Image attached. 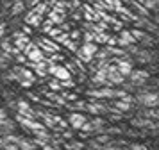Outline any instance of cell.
<instances>
[{
    "instance_id": "1",
    "label": "cell",
    "mask_w": 159,
    "mask_h": 150,
    "mask_svg": "<svg viewBox=\"0 0 159 150\" xmlns=\"http://www.w3.org/2000/svg\"><path fill=\"white\" fill-rule=\"evenodd\" d=\"M97 50H98V45L93 41H86L82 43V47L80 48H77V59L79 61H82V63H91L93 61L95 54H97Z\"/></svg>"
},
{
    "instance_id": "2",
    "label": "cell",
    "mask_w": 159,
    "mask_h": 150,
    "mask_svg": "<svg viewBox=\"0 0 159 150\" xmlns=\"http://www.w3.org/2000/svg\"><path fill=\"white\" fill-rule=\"evenodd\" d=\"M136 100V104H141L143 107H157L159 106V97L156 91H152V89H143V91H139L134 97Z\"/></svg>"
},
{
    "instance_id": "3",
    "label": "cell",
    "mask_w": 159,
    "mask_h": 150,
    "mask_svg": "<svg viewBox=\"0 0 159 150\" xmlns=\"http://www.w3.org/2000/svg\"><path fill=\"white\" fill-rule=\"evenodd\" d=\"M130 80V84H134V88H139V86H143L147 80H148V77H150V73L147 70H130V73L127 75Z\"/></svg>"
},
{
    "instance_id": "4",
    "label": "cell",
    "mask_w": 159,
    "mask_h": 150,
    "mask_svg": "<svg viewBox=\"0 0 159 150\" xmlns=\"http://www.w3.org/2000/svg\"><path fill=\"white\" fill-rule=\"evenodd\" d=\"M107 82H109V86H120L122 82H125V77L116 70L115 64H111V63L107 64Z\"/></svg>"
},
{
    "instance_id": "5",
    "label": "cell",
    "mask_w": 159,
    "mask_h": 150,
    "mask_svg": "<svg viewBox=\"0 0 159 150\" xmlns=\"http://www.w3.org/2000/svg\"><path fill=\"white\" fill-rule=\"evenodd\" d=\"M48 73H52L57 80H68V79H72V73L68 71V68L63 66V64H57V63L48 66Z\"/></svg>"
},
{
    "instance_id": "6",
    "label": "cell",
    "mask_w": 159,
    "mask_h": 150,
    "mask_svg": "<svg viewBox=\"0 0 159 150\" xmlns=\"http://www.w3.org/2000/svg\"><path fill=\"white\" fill-rule=\"evenodd\" d=\"M38 47L43 50V52H47V54H57L59 48H61L57 43L54 41V39H50V38H43V39L39 41V45H38Z\"/></svg>"
},
{
    "instance_id": "7",
    "label": "cell",
    "mask_w": 159,
    "mask_h": 150,
    "mask_svg": "<svg viewBox=\"0 0 159 150\" xmlns=\"http://www.w3.org/2000/svg\"><path fill=\"white\" fill-rule=\"evenodd\" d=\"M86 120H88V118L82 113H79V111H73V113L68 116V125H70V127H73L75 130H79L80 125H82Z\"/></svg>"
},
{
    "instance_id": "8",
    "label": "cell",
    "mask_w": 159,
    "mask_h": 150,
    "mask_svg": "<svg viewBox=\"0 0 159 150\" xmlns=\"http://www.w3.org/2000/svg\"><path fill=\"white\" fill-rule=\"evenodd\" d=\"M25 56H27V61H30V63H41V61H45V52L39 47H34Z\"/></svg>"
},
{
    "instance_id": "9",
    "label": "cell",
    "mask_w": 159,
    "mask_h": 150,
    "mask_svg": "<svg viewBox=\"0 0 159 150\" xmlns=\"http://www.w3.org/2000/svg\"><path fill=\"white\" fill-rule=\"evenodd\" d=\"M41 21H43V16H39L34 9H30L29 13H27V16H25V23L30 25V27H38V25H41Z\"/></svg>"
},
{
    "instance_id": "10",
    "label": "cell",
    "mask_w": 159,
    "mask_h": 150,
    "mask_svg": "<svg viewBox=\"0 0 159 150\" xmlns=\"http://www.w3.org/2000/svg\"><path fill=\"white\" fill-rule=\"evenodd\" d=\"M134 56H136V59L139 61V63H152V61H154V57H156L152 52H148V50H141V48L138 50Z\"/></svg>"
},
{
    "instance_id": "11",
    "label": "cell",
    "mask_w": 159,
    "mask_h": 150,
    "mask_svg": "<svg viewBox=\"0 0 159 150\" xmlns=\"http://www.w3.org/2000/svg\"><path fill=\"white\" fill-rule=\"evenodd\" d=\"M89 123L93 125V132H95V134H100L102 130L106 129V120H104V118H100V116H95Z\"/></svg>"
},
{
    "instance_id": "12",
    "label": "cell",
    "mask_w": 159,
    "mask_h": 150,
    "mask_svg": "<svg viewBox=\"0 0 159 150\" xmlns=\"http://www.w3.org/2000/svg\"><path fill=\"white\" fill-rule=\"evenodd\" d=\"M48 20L54 23V25H61L65 21V13H59V11H48Z\"/></svg>"
},
{
    "instance_id": "13",
    "label": "cell",
    "mask_w": 159,
    "mask_h": 150,
    "mask_svg": "<svg viewBox=\"0 0 159 150\" xmlns=\"http://www.w3.org/2000/svg\"><path fill=\"white\" fill-rule=\"evenodd\" d=\"M132 106H134V104H130V102H127V100H123V98H116V102H113V107H115V109H118L120 113L129 111Z\"/></svg>"
},
{
    "instance_id": "14",
    "label": "cell",
    "mask_w": 159,
    "mask_h": 150,
    "mask_svg": "<svg viewBox=\"0 0 159 150\" xmlns=\"http://www.w3.org/2000/svg\"><path fill=\"white\" fill-rule=\"evenodd\" d=\"M16 145H18V148L20 150H34L36 148L34 141H29V139H25V138H18Z\"/></svg>"
},
{
    "instance_id": "15",
    "label": "cell",
    "mask_w": 159,
    "mask_h": 150,
    "mask_svg": "<svg viewBox=\"0 0 159 150\" xmlns=\"http://www.w3.org/2000/svg\"><path fill=\"white\" fill-rule=\"evenodd\" d=\"M141 116L148 118V120H157L159 118V113H157V107H145Z\"/></svg>"
},
{
    "instance_id": "16",
    "label": "cell",
    "mask_w": 159,
    "mask_h": 150,
    "mask_svg": "<svg viewBox=\"0 0 159 150\" xmlns=\"http://www.w3.org/2000/svg\"><path fill=\"white\" fill-rule=\"evenodd\" d=\"M138 2H139L143 7H147L148 11H156L157 6H159V0H138Z\"/></svg>"
},
{
    "instance_id": "17",
    "label": "cell",
    "mask_w": 159,
    "mask_h": 150,
    "mask_svg": "<svg viewBox=\"0 0 159 150\" xmlns=\"http://www.w3.org/2000/svg\"><path fill=\"white\" fill-rule=\"evenodd\" d=\"M145 34H147V30H143V29H136V27L130 29V36H132V38L136 39V43L141 41V39L145 38Z\"/></svg>"
},
{
    "instance_id": "18",
    "label": "cell",
    "mask_w": 159,
    "mask_h": 150,
    "mask_svg": "<svg viewBox=\"0 0 159 150\" xmlns=\"http://www.w3.org/2000/svg\"><path fill=\"white\" fill-rule=\"evenodd\" d=\"M66 147V150H82L84 148V143L82 141H68V143H63Z\"/></svg>"
},
{
    "instance_id": "19",
    "label": "cell",
    "mask_w": 159,
    "mask_h": 150,
    "mask_svg": "<svg viewBox=\"0 0 159 150\" xmlns=\"http://www.w3.org/2000/svg\"><path fill=\"white\" fill-rule=\"evenodd\" d=\"M0 50L6 52V54H13V43L9 41V39H2V43H0Z\"/></svg>"
},
{
    "instance_id": "20",
    "label": "cell",
    "mask_w": 159,
    "mask_h": 150,
    "mask_svg": "<svg viewBox=\"0 0 159 150\" xmlns=\"http://www.w3.org/2000/svg\"><path fill=\"white\" fill-rule=\"evenodd\" d=\"M79 130H82V134H95V132H93V125H91V123H89L88 120L84 121L82 125H80Z\"/></svg>"
},
{
    "instance_id": "21",
    "label": "cell",
    "mask_w": 159,
    "mask_h": 150,
    "mask_svg": "<svg viewBox=\"0 0 159 150\" xmlns=\"http://www.w3.org/2000/svg\"><path fill=\"white\" fill-rule=\"evenodd\" d=\"M95 141L100 143V145H104V143H109V141H111V134H104V132H100V134L95 138Z\"/></svg>"
},
{
    "instance_id": "22",
    "label": "cell",
    "mask_w": 159,
    "mask_h": 150,
    "mask_svg": "<svg viewBox=\"0 0 159 150\" xmlns=\"http://www.w3.org/2000/svg\"><path fill=\"white\" fill-rule=\"evenodd\" d=\"M9 59H11V54H6V52H2V50H0V66H2V68H6V66H7Z\"/></svg>"
},
{
    "instance_id": "23",
    "label": "cell",
    "mask_w": 159,
    "mask_h": 150,
    "mask_svg": "<svg viewBox=\"0 0 159 150\" xmlns=\"http://www.w3.org/2000/svg\"><path fill=\"white\" fill-rule=\"evenodd\" d=\"M139 43H141L143 47H154V38H152V36L147 32V34H145V38H143Z\"/></svg>"
},
{
    "instance_id": "24",
    "label": "cell",
    "mask_w": 159,
    "mask_h": 150,
    "mask_svg": "<svg viewBox=\"0 0 159 150\" xmlns=\"http://www.w3.org/2000/svg\"><path fill=\"white\" fill-rule=\"evenodd\" d=\"M23 11V2H15L13 7H11V13L13 14H20Z\"/></svg>"
},
{
    "instance_id": "25",
    "label": "cell",
    "mask_w": 159,
    "mask_h": 150,
    "mask_svg": "<svg viewBox=\"0 0 159 150\" xmlns=\"http://www.w3.org/2000/svg\"><path fill=\"white\" fill-rule=\"evenodd\" d=\"M116 145H118V143H115L113 139H111L109 143H104V145L100 147V150H120L118 147H116Z\"/></svg>"
},
{
    "instance_id": "26",
    "label": "cell",
    "mask_w": 159,
    "mask_h": 150,
    "mask_svg": "<svg viewBox=\"0 0 159 150\" xmlns=\"http://www.w3.org/2000/svg\"><path fill=\"white\" fill-rule=\"evenodd\" d=\"M65 45L70 52H77V48H79V47H77V41H75V39H70V38H68V41H66Z\"/></svg>"
},
{
    "instance_id": "27",
    "label": "cell",
    "mask_w": 159,
    "mask_h": 150,
    "mask_svg": "<svg viewBox=\"0 0 159 150\" xmlns=\"http://www.w3.org/2000/svg\"><path fill=\"white\" fill-rule=\"evenodd\" d=\"M52 27H54V23H52V21L48 20V18H47L45 21H41V29H43V32H45V34H47V32H48V30H50Z\"/></svg>"
},
{
    "instance_id": "28",
    "label": "cell",
    "mask_w": 159,
    "mask_h": 150,
    "mask_svg": "<svg viewBox=\"0 0 159 150\" xmlns=\"http://www.w3.org/2000/svg\"><path fill=\"white\" fill-rule=\"evenodd\" d=\"M16 63L18 64H25L27 63V56L22 54V52H18V54H16Z\"/></svg>"
},
{
    "instance_id": "29",
    "label": "cell",
    "mask_w": 159,
    "mask_h": 150,
    "mask_svg": "<svg viewBox=\"0 0 159 150\" xmlns=\"http://www.w3.org/2000/svg\"><path fill=\"white\" fill-rule=\"evenodd\" d=\"M72 109H79V111H84V107H86V104L82 102V100H75V104L73 106H70Z\"/></svg>"
},
{
    "instance_id": "30",
    "label": "cell",
    "mask_w": 159,
    "mask_h": 150,
    "mask_svg": "<svg viewBox=\"0 0 159 150\" xmlns=\"http://www.w3.org/2000/svg\"><path fill=\"white\" fill-rule=\"evenodd\" d=\"M48 86H50L54 91H59V89H63V88H61V80H57V79H56V80H52Z\"/></svg>"
},
{
    "instance_id": "31",
    "label": "cell",
    "mask_w": 159,
    "mask_h": 150,
    "mask_svg": "<svg viewBox=\"0 0 159 150\" xmlns=\"http://www.w3.org/2000/svg\"><path fill=\"white\" fill-rule=\"evenodd\" d=\"M2 150H20V148H18V145H16V143H4Z\"/></svg>"
},
{
    "instance_id": "32",
    "label": "cell",
    "mask_w": 159,
    "mask_h": 150,
    "mask_svg": "<svg viewBox=\"0 0 159 150\" xmlns=\"http://www.w3.org/2000/svg\"><path fill=\"white\" fill-rule=\"evenodd\" d=\"M129 150H147V147L145 145H139V143H130Z\"/></svg>"
},
{
    "instance_id": "33",
    "label": "cell",
    "mask_w": 159,
    "mask_h": 150,
    "mask_svg": "<svg viewBox=\"0 0 159 150\" xmlns=\"http://www.w3.org/2000/svg\"><path fill=\"white\" fill-rule=\"evenodd\" d=\"M39 147H41L43 150H57V148H56V147H54V145H52L50 141H45V143H41Z\"/></svg>"
},
{
    "instance_id": "34",
    "label": "cell",
    "mask_w": 159,
    "mask_h": 150,
    "mask_svg": "<svg viewBox=\"0 0 159 150\" xmlns=\"http://www.w3.org/2000/svg\"><path fill=\"white\" fill-rule=\"evenodd\" d=\"M93 32H89V30H86V32H84V34H82V38H84V43L86 41H93Z\"/></svg>"
},
{
    "instance_id": "35",
    "label": "cell",
    "mask_w": 159,
    "mask_h": 150,
    "mask_svg": "<svg viewBox=\"0 0 159 150\" xmlns=\"http://www.w3.org/2000/svg\"><path fill=\"white\" fill-rule=\"evenodd\" d=\"M100 147H102V145H100V143H97L95 139H93V141H89V148H91V150H100Z\"/></svg>"
},
{
    "instance_id": "36",
    "label": "cell",
    "mask_w": 159,
    "mask_h": 150,
    "mask_svg": "<svg viewBox=\"0 0 159 150\" xmlns=\"http://www.w3.org/2000/svg\"><path fill=\"white\" fill-rule=\"evenodd\" d=\"M7 118H9V116H7V113H6L4 109H0V123H2V121H6Z\"/></svg>"
},
{
    "instance_id": "37",
    "label": "cell",
    "mask_w": 159,
    "mask_h": 150,
    "mask_svg": "<svg viewBox=\"0 0 159 150\" xmlns=\"http://www.w3.org/2000/svg\"><path fill=\"white\" fill-rule=\"evenodd\" d=\"M18 82H20L23 88H30V86L34 84V82H30V80H23V79H22V80H18Z\"/></svg>"
},
{
    "instance_id": "38",
    "label": "cell",
    "mask_w": 159,
    "mask_h": 150,
    "mask_svg": "<svg viewBox=\"0 0 159 150\" xmlns=\"http://www.w3.org/2000/svg\"><path fill=\"white\" fill-rule=\"evenodd\" d=\"M4 34H6V25L0 23V36H4Z\"/></svg>"
},
{
    "instance_id": "39",
    "label": "cell",
    "mask_w": 159,
    "mask_h": 150,
    "mask_svg": "<svg viewBox=\"0 0 159 150\" xmlns=\"http://www.w3.org/2000/svg\"><path fill=\"white\" fill-rule=\"evenodd\" d=\"M0 150H2V148H0Z\"/></svg>"
}]
</instances>
